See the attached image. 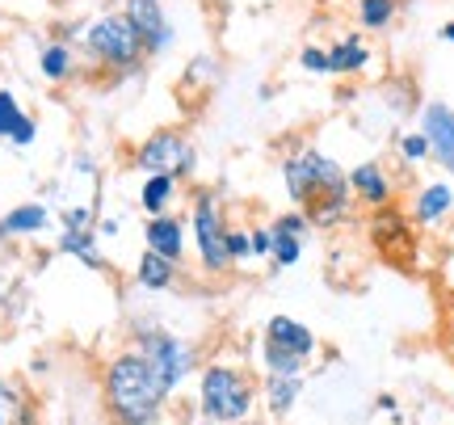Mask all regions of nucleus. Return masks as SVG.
I'll list each match as a JSON object with an SVG mask.
<instances>
[{
    "label": "nucleus",
    "instance_id": "6e6552de",
    "mask_svg": "<svg viewBox=\"0 0 454 425\" xmlns=\"http://www.w3.org/2000/svg\"><path fill=\"white\" fill-rule=\"evenodd\" d=\"M261 342L278 345V350H286V354H294V358H303V362H311L316 354H320V337H316L303 320L286 316V311H278V316H270V320H265Z\"/></svg>",
    "mask_w": 454,
    "mask_h": 425
},
{
    "label": "nucleus",
    "instance_id": "f3484780",
    "mask_svg": "<svg viewBox=\"0 0 454 425\" xmlns=\"http://www.w3.org/2000/svg\"><path fill=\"white\" fill-rule=\"evenodd\" d=\"M454 207V194L450 185H442V181H434V185H425L421 194L412 198V219L421 224V228H434L438 219H446Z\"/></svg>",
    "mask_w": 454,
    "mask_h": 425
},
{
    "label": "nucleus",
    "instance_id": "ddd939ff",
    "mask_svg": "<svg viewBox=\"0 0 454 425\" xmlns=\"http://www.w3.org/2000/svg\"><path fill=\"white\" fill-rule=\"evenodd\" d=\"M144 245H147V253H156V257L177 265L181 257H185V224H181L177 215H156V219H147Z\"/></svg>",
    "mask_w": 454,
    "mask_h": 425
},
{
    "label": "nucleus",
    "instance_id": "cd10ccee",
    "mask_svg": "<svg viewBox=\"0 0 454 425\" xmlns=\"http://www.w3.org/2000/svg\"><path fill=\"white\" fill-rule=\"evenodd\" d=\"M248 248H253V257H270V248H274V232L270 224H257V228H248Z\"/></svg>",
    "mask_w": 454,
    "mask_h": 425
},
{
    "label": "nucleus",
    "instance_id": "b1692460",
    "mask_svg": "<svg viewBox=\"0 0 454 425\" xmlns=\"http://www.w3.org/2000/svg\"><path fill=\"white\" fill-rule=\"evenodd\" d=\"M38 64H43L47 81H64L67 72H72V51H67V43H47L43 55H38Z\"/></svg>",
    "mask_w": 454,
    "mask_h": 425
},
{
    "label": "nucleus",
    "instance_id": "4be33fe9",
    "mask_svg": "<svg viewBox=\"0 0 454 425\" xmlns=\"http://www.w3.org/2000/svg\"><path fill=\"white\" fill-rule=\"evenodd\" d=\"M173 198H177V181L173 177H147L144 190H139V207L156 219V215H168Z\"/></svg>",
    "mask_w": 454,
    "mask_h": 425
},
{
    "label": "nucleus",
    "instance_id": "393cba45",
    "mask_svg": "<svg viewBox=\"0 0 454 425\" xmlns=\"http://www.w3.org/2000/svg\"><path fill=\"white\" fill-rule=\"evenodd\" d=\"M395 17V0H357V21L366 30H383Z\"/></svg>",
    "mask_w": 454,
    "mask_h": 425
},
{
    "label": "nucleus",
    "instance_id": "5701e85b",
    "mask_svg": "<svg viewBox=\"0 0 454 425\" xmlns=\"http://www.w3.org/2000/svg\"><path fill=\"white\" fill-rule=\"evenodd\" d=\"M261 366H265V375H308V362L270 342H261Z\"/></svg>",
    "mask_w": 454,
    "mask_h": 425
},
{
    "label": "nucleus",
    "instance_id": "bb28decb",
    "mask_svg": "<svg viewBox=\"0 0 454 425\" xmlns=\"http://www.w3.org/2000/svg\"><path fill=\"white\" fill-rule=\"evenodd\" d=\"M400 156H404L408 164L425 161V156H429V144H425V135H421V131H408V135H400Z\"/></svg>",
    "mask_w": 454,
    "mask_h": 425
},
{
    "label": "nucleus",
    "instance_id": "20e7f679",
    "mask_svg": "<svg viewBox=\"0 0 454 425\" xmlns=\"http://www.w3.org/2000/svg\"><path fill=\"white\" fill-rule=\"evenodd\" d=\"M135 350L147 358V366L156 371V379L164 383V392L173 396L185 379L198 371V350L177 333H160V328H147L135 337Z\"/></svg>",
    "mask_w": 454,
    "mask_h": 425
},
{
    "label": "nucleus",
    "instance_id": "a211bd4d",
    "mask_svg": "<svg viewBox=\"0 0 454 425\" xmlns=\"http://www.w3.org/2000/svg\"><path fill=\"white\" fill-rule=\"evenodd\" d=\"M51 224V211L43 202H21L13 211L0 219V240H9V236H34V232H43Z\"/></svg>",
    "mask_w": 454,
    "mask_h": 425
},
{
    "label": "nucleus",
    "instance_id": "39448f33",
    "mask_svg": "<svg viewBox=\"0 0 454 425\" xmlns=\"http://www.w3.org/2000/svg\"><path fill=\"white\" fill-rule=\"evenodd\" d=\"M84 47H89V55H98L101 64L114 67H139V59L147 55L144 38L130 26L127 13H106L98 21H89L84 26Z\"/></svg>",
    "mask_w": 454,
    "mask_h": 425
},
{
    "label": "nucleus",
    "instance_id": "4468645a",
    "mask_svg": "<svg viewBox=\"0 0 454 425\" xmlns=\"http://www.w3.org/2000/svg\"><path fill=\"white\" fill-rule=\"evenodd\" d=\"M261 400H265L270 417L286 421V417L299 409V400H303V375H265V383H261Z\"/></svg>",
    "mask_w": 454,
    "mask_h": 425
},
{
    "label": "nucleus",
    "instance_id": "9d476101",
    "mask_svg": "<svg viewBox=\"0 0 454 425\" xmlns=\"http://www.w3.org/2000/svg\"><path fill=\"white\" fill-rule=\"evenodd\" d=\"M421 135L429 144V156H438L446 173H454V106L429 101L421 110Z\"/></svg>",
    "mask_w": 454,
    "mask_h": 425
},
{
    "label": "nucleus",
    "instance_id": "f03ea898",
    "mask_svg": "<svg viewBox=\"0 0 454 425\" xmlns=\"http://www.w3.org/2000/svg\"><path fill=\"white\" fill-rule=\"evenodd\" d=\"M101 388H106V405H110L118 425H152L160 417L164 400H168L164 383L156 379V371L147 366L139 350H122L106 366V383Z\"/></svg>",
    "mask_w": 454,
    "mask_h": 425
},
{
    "label": "nucleus",
    "instance_id": "f257e3e1",
    "mask_svg": "<svg viewBox=\"0 0 454 425\" xmlns=\"http://www.w3.org/2000/svg\"><path fill=\"white\" fill-rule=\"evenodd\" d=\"M282 185L291 194L294 211L308 215L311 232L337 228L340 219L354 211V194H349V173L340 169L328 152L320 147H299L282 161Z\"/></svg>",
    "mask_w": 454,
    "mask_h": 425
},
{
    "label": "nucleus",
    "instance_id": "412c9836",
    "mask_svg": "<svg viewBox=\"0 0 454 425\" xmlns=\"http://www.w3.org/2000/svg\"><path fill=\"white\" fill-rule=\"evenodd\" d=\"M59 253H72V257H81L84 265L101 270L98 232H93V228H64V236H59Z\"/></svg>",
    "mask_w": 454,
    "mask_h": 425
},
{
    "label": "nucleus",
    "instance_id": "a878e982",
    "mask_svg": "<svg viewBox=\"0 0 454 425\" xmlns=\"http://www.w3.org/2000/svg\"><path fill=\"white\" fill-rule=\"evenodd\" d=\"M227 257H231V265H240L253 257V248H248V228H227Z\"/></svg>",
    "mask_w": 454,
    "mask_h": 425
},
{
    "label": "nucleus",
    "instance_id": "dca6fc26",
    "mask_svg": "<svg viewBox=\"0 0 454 425\" xmlns=\"http://www.w3.org/2000/svg\"><path fill=\"white\" fill-rule=\"evenodd\" d=\"M325 59H328V76H349V72H362L371 64V47H366L362 34H345L340 43H333L325 51Z\"/></svg>",
    "mask_w": 454,
    "mask_h": 425
},
{
    "label": "nucleus",
    "instance_id": "6ab92c4d",
    "mask_svg": "<svg viewBox=\"0 0 454 425\" xmlns=\"http://www.w3.org/2000/svg\"><path fill=\"white\" fill-rule=\"evenodd\" d=\"M0 425H34L30 396L9 379H0Z\"/></svg>",
    "mask_w": 454,
    "mask_h": 425
},
{
    "label": "nucleus",
    "instance_id": "2eb2a0df",
    "mask_svg": "<svg viewBox=\"0 0 454 425\" xmlns=\"http://www.w3.org/2000/svg\"><path fill=\"white\" fill-rule=\"evenodd\" d=\"M38 127H34V118L21 110V101L9 93V89H0V139H9L17 147H30Z\"/></svg>",
    "mask_w": 454,
    "mask_h": 425
},
{
    "label": "nucleus",
    "instance_id": "423d86ee",
    "mask_svg": "<svg viewBox=\"0 0 454 425\" xmlns=\"http://www.w3.org/2000/svg\"><path fill=\"white\" fill-rule=\"evenodd\" d=\"M227 215H223V202L202 190L194 198V215H190V232H194V245H198V262L207 274H227L231 270V257H227Z\"/></svg>",
    "mask_w": 454,
    "mask_h": 425
},
{
    "label": "nucleus",
    "instance_id": "c85d7f7f",
    "mask_svg": "<svg viewBox=\"0 0 454 425\" xmlns=\"http://www.w3.org/2000/svg\"><path fill=\"white\" fill-rule=\"evenodd\" d=\"M438 38H442V43H454V21H446V26H442Z\"/></svg>",
    "mask_w": 454,
    "mask_h": 425
},
{
    "label": "nucleus",
    "instance_id": "9b49d317",
    "mask_svg": "<svg viewBox=\"0 0 454 425\" xmlns=\"http://www.w3.org/2000/svg\"><path fill=\"white\" fill-rule=\"evenodd\" d=\"M122 13L130 17V26L139 30L147 51H168L173 47V21L164 17V4L160 0H127Z\"/></svg>",
    "mask_w": 454,
    "mask_h": 425
},
{
    "label": "nucleus",
    "instance_id": "aec40b11",
    "mask_svg": "<svg viewBox=\"0 0 454 425\" xmlns=\"http://www.w3.org/2000/svg\"><path fill=\"white\" fill-rule=\"evenodd\" d=\"M135 279H139V287H147V291H168V287L177 282V265L156 257V253H144L139 265H135Z\"/></svg>",
    "mask_w": 454,
    "mask_h": 425
},
{
    "label": "nucleus",
    "instance_id": "1a4fd4ad",
    "mask_svg": "<svg viewBox=\"0 0 454 425\" xmlns=\"http://www.w3.org/2000/svg\"><path fill=\"white\" fill-rule=\"evenodd\" d=\"M270 232H274V248H270V262H274V270H291V265H299V257H303V240H308V215L303 211H282L270 224Z\"/></svg>",
    "mask_w": 454,
    "mask_h": 425
},
{
    "label": "nucleus",
    "instance_id": "7ed1b4c3",
    "mask_svg": "<svg viewBox=\"0 0 454 425\" xmlns=\"http://www.w3.org/2000/svg\"><path fill=\"white\" fill-rule=\"evenodd\" d=\"M198 409L211 425H240L257 409V383L231 362H207L198 375Z\"/></svg>",
    "mask_w": 454,
    "mask_h": 425
},
{
    "label": "nucleus",
    "instance_id": "f8f14e48",
    "mask_svg": "<svg viewBox=\"0 0 454 425\" xmlns=\"http://www.w3.org/2000/svg\"><path fill=\"white\" fill-rule=\"evenodd\" d=\"M349 194H354V202H362V207H371V211H383V207H391V198H395V185H391V177L383 173V164H357V169H349Z\"/></svg>",
    "mask_w": 454,
    "mask_h": 425
},
{
    "label": "nucleus",
    "instance_id": "0eeeda50",
    "mask_svg": "<svg viewBox=\"0 0 454 425\" xmlns=\"http://www.w3.org/2000/svg\"><path fill=\"white\" fill-rule=\"evenodd\" d=\"M194 144L181 131H152L135 152V164L147 177H190L194 173Z\"/></svg>",
    "mask_w": 454,
    "mask_h": 425
}]
</instances>
